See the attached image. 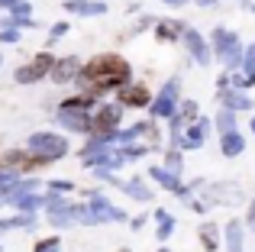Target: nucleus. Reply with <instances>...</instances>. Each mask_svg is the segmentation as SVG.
I'll list each match as a JSON object with an SVG mask.
<instances>
[{
  "label": "nucleus",
  "instance_id": "9d476101",
  "mask_svg": "<svg viewBox=\"0 0 255 252\" xmlns=\"http://www.w3.org/2000/svg\"><path fill=\"white\" fill-rule=\"evenodd\" d=\"M165 3H174V6H181V3H184V0H165Z\"/></svg>",
  "mask_w": 255,
  "mask_h": 252
},
{
  "label": "nucleus",
  "instance_id": "423d86ee",
  "mask_svg": "<svg viewBox=\"0 0 255 252\" xmlns=\"http://www.w3.org/2000/svg\"><path fill=\"white\" fill-rule=\"evenodd\" d=\"M68 10H81V13L91 16V13H104L107 6L104 3H87V0H68Z\"/></svg>",
  "mask_w": 255,
  "mask_h": 252
},
{
  "label": "nucleus",
  "instance_id": "20e7f679",
  "mask_svg": "<svg viewBox=\"0 0 255 252\" xmlns=\"http://www.w3.org/2000/svg\"><path fill=\"white\" fill-rule=\"evenodd\" d=\"M120 101L129 104V107H142V104H149V91H145L142 84H136V88H129L126 94H120Z\"/></svg>",
  "mask_w": 255,
  "mask_h": 252
},
{
  "label": "nucleus",
  "instance_id": "f03ea898",
  "mask_svg": "<svg viewBox=\"0 0 255 252\" xmlns=\"http://www.w3.org/2000/svg\"><path fill=\"white\" fill-rule=\"evenodd\" d=\"M32 149L36 152H45V158H55L65 152V142L58 136H32Z\"/></svg>",
  "mask_w": 255,
  "mask_h": 252
},
{
  "label": "nucleus",
  "instance_id": "f257e3e1",
  "mask_svg": "<svg viewBox=\"0 0 255 252\" xmlns=\"http://www.w3.org/2000/svg\"><path fill=\"white\" fill-rule=\"evenodd\" d=\"M126 78H129V68L117 55H100V58H91L84 65V81L91 88V94H104V88L123 84Z\"/></svg>",
  "mask_w": 255,
  "mask_h": 252
},
{
  "label": "nucleus",
  "instance_id": "6e6552de",
  "mask_svg": "<svg viewBox=\"0 0 255 252\" xmlns=\"http://www.w3.org/2000/svg\"><path fill=\"white\" fill-rule=\"evenodd\" d=\"M239 149H243V142H239V136H230V139L223 136V152H230V155H236Z\"/></svg>",
  "mask_w": 255,
  "mask_h": 252
},
{
  "label": "nucleus",
  "instance_id": "39448f33",
  "mask_svg": "<svg viewBox=\"0 0 255 252\" xmlns=\"http://www.w3.org/2000/svg\"><path fill=\"white\" fill-rule=\"evenodd\" d=\"M55 65H58V68H49L55 81H68V78L78 71V68H75V65H78V58H62V62H55Z\"/></svg>",
  "mask_w": 255,
  "mask_h": 252
},
{
  "label": "nucleus",
  "instance_id": "7ed1b4c3",
  "mask_svg": "<svg viewBox=\"0 0 255 252\" xmlns=\"http://www.w3.org/2000/svg\"><path fill=\"white\" fill-rule=\"evenodd\" d=\"M52 65H55V62H52L49 55H39L36 62H32V68H19V71H16V81H36V78L45 75Z\"/></svg>",
  "mask_w": 255,
  "mask_h": 252
},
{
  "label": "nucleus",
  "instance_id": "0eeeda50",
  "mask_svg": "<svg viewBox=\"0 0 255 252\" xmlns=\"http://www.w3.org/2000/svg\"><path fill=\"white\" fill-rule=\"evenodd\" d=\"M200 236H204V249H217V227H210V223H207L204 230H200Z\"/></svg>",
  "mask_w": 255,
  "mask_h": 252
},
{
  "label": "nucleus",
  "instance_id": "1a4fd4ad",
  "mask_svg": "<svg viewBox=\"0 0 255 252\" xmlns=\"http://www.w3.org/2000/svg\"><path fill=\"white\" fill-rule=\"evenodd\" d=\"M171 36H178V26H171V23H162V26H158V39H165V42H168Z\"/></svg>",
  "mask_w": 255,
  "mask_h": 252
}]
</instances>
